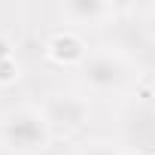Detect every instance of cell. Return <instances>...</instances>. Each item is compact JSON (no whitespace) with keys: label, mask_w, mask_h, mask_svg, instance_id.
<instances>
[{"label":"cell","mask_w":155,"mask_h":155,"mask_svg":"<svg viewBox=\"0 0 155 155\" xmlns=\"http://www.w3.org/2000/svg\"><path fill=\"white\" fill-rule=\"evenodd\" d=\"M46 49H49V58L58 61V64H73V61H79L85 55V43L76 37V34H70V31L55 34Z\"/></svg>","instance_id":"cell-1"},{"label":"cell","mask_w":155,"mask_h":155,"mask_svg":"<svg viewBox=\"0 0 155 155\" xmlns=\"http://www.w3.org/2000/svg\"><path fill=\"white\" fill-rule=\"evenodd\" d=\"M15 79H18V64H15V58L0 61V85H12Z\"/></svg>","instance_id":"cell-2"},{"label":"cell","mask_w":155,"mask_h":155,"mask_svg":"<svg viewBox=\"0 0 155 155\" xmlns=\"http://www.w3.org/2000/svg\"><path fill=\"white\" fill-rule=\"evenodd\" d=\"M70 12H79V15H94V12H101L104 6L101 3H73V6H67Z\"/></svg>","instance_id":"cell-3"},{"label":"cell","mask_w":155,"mask_h":155,"mask_svg":"<svg viewBox=\"0 0 155 155\" xmlns=\"http://www.w3.org/2000/svg\"><path fill=\"white\" fill-rule=\"evenodd\" d=\"M12 58V43L6 37H0V61H9Z\"/></svg>","instance_id":"cell-4"}]
</instances>
